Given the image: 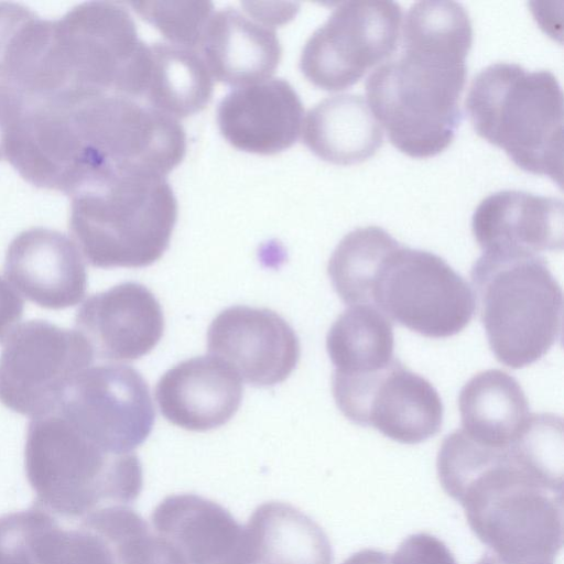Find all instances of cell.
<instances>
[{
    "label": "cell",
    "instance_id": "6da1fadb",
    "mask_svg": "<svg viewBox=\"0 0 564 564\" xmlns=\"http://www.w3.org/2000/svg\"><path fill=\"white\" fill-rule=\"evenodd\" d=\"M401 28L402 51L368 77L367 104L399 151L426 159L453 142L459 124L473 26L457 2L420 1Z\"/></svg>",
    "mask_w": 564,
    "mask_h": 564
},
{
    "label": "cell",
    "instance_id": "7a4b0ae2",
    "mask_svg": "<svg viewBox=\"0 0 564 564\" xmlns=\"http://www.w3.org/2000/svg\"><path fill=\"white\" fill-rule=\"evenodd\" d=\"M145 135L138 104L120 94L67 90L28 97L6 160L29 183L74 196L134 165Z\"/></svg>",
    "mask_w": 564,
    "mask_h": 564
},
{
    "label": "cell",
    "instance_id": "3957f363",
    "mask_svg": "<svg viewBox=\"0 0 564 564\" xmlns=\"http://www.w3.org/2000/svg\"><path fill=\"white\" fill-rule=\"evenodd\" d=\"M436 470L471 531L498 557L553 564L563 546V488L533 474L510 446L481 444L462 429L443 440Z\"/></svg>",
    "mask_w": 564,
    "mask_h": 564
},
{
    "label": "cell",
    "instance_id": "277c9868",
    "mask_svg": "<svg viewBox=\"0 0 564 564\" xmlns=\"http://www.w3.org/2000/svg\"><path fill=\"white\" fill-rule=\"evenodd\" d=\"M177 202L165 176L126 170L72 196L69 230L97 268H143L167 249Z\"/></svg>",
    "mask_w": 564,
    "mask_h": 564
},
{
    "label": "cell",
    "instance_id": "5b68a950",
    "mask_svg": "<svg viewBox=\"0 0 564 564\" xmlns=\"http://www.w3.org/2000/svg\"><path fill=\"white\" fill-rule=\"evenodd\" d=\"M24 464L35 506L67 520L126 506L142 490V466L133 452H107L56 412L29 423Z\"/></svg>",
    "mask_w": 564,
    "mask_h": 564
},
{
    "label": "cell",
    "instance_id": "8992f818",
    "mask_svg": "<svg viewBox=\"0 0 564 564\" xmlns=\"http://www.w3.org/2000/svg\"><path fill=\"white\" fill-rule=\"evenodd\" d=\"M466 110L479 137L525 172L563 178V94L549 70L495 63L470 84Z\"/></svg>",
    "mask_w": 564,
    "mask_h": 564
},
{
    "label": "cell",
    "instance_id": "52a82bcc",
    "mask_svg": "<svg viewBox=\"0 0 564 564\" xmlns=\"http://www.w3.org/2000/svg\"><path fill=\"white\" fill-rule=\"evenodd\" d=\"M480 319L499 362L520 369L560 338L563 292L544 258L484 252L470 272Z\"/></svg>",
    "mask_w": 564,
    "mask_h": 564
},
{
    "label": "cell",
    "instance_id": "ba28073f",
    "mask_svg": "<svg viewBox=\"0 0 564 564\" xmlns=\"http://www.w3.org/2000/svg\"><path fill=\"white\" fill-rule=\"evenodd\" d=\"M149 45L129 11L117 2L90 1L53 20L41 91H109L141 100Z\"/></svg>",
    "mask_w": 564,
    "mask_h": 564
},
{
    "label": "cell",
    "instance_id": "9c48e42d",
    "mask_svg": "<svg viewBox=\"0 0 564 564\" xmlns=\"http://www.w3.org/2000/svg\"><path fill=\"white\" fill-rule=\"evenodd\" d=\"M370 305L430 338L460 333L475 313L468 283L441 257L398 243L377 271Z\"/></svg>",
    "mask_w": 564,
    "mask_h": 564
},
{
    "label": "cell",
    "instance_id": "30bf717a",
    "mask_svg": "<svg viewBox=\"0 0 564 564\" xmlns=\"http://www.w3.org/2000/svg\"><path fill=\"white\" fill-rule=\"evenodd\" d=\"M95 354L78 332L32 319L17 326L0 354V402L33 417L56 410Z\"/></svg>",
    "mask_w": 564,
    "mask_h": 564
},
{
    "label": "cell",
    "instance_id": "8fae6325",
    "mask_svg": "<svg viewBox=\"0 0 564 564\" xmlns=\"http://www.w3.org/2000/svg\"><path fill=\"white\" fill-rule=\"evenodd\" d=\"M401 22L402 10L393 1L343 2L307 39L300 68L316 87L346 89L393 54Z\"/></svg>",
    "mask_w": 564,
    "mask_h": 564
},
{
    "label": "cell",
    "instance_id": "7c38bea8",
    "mask_svg": "<svg viewBox=\"0 0 564 564\" xmlns=\"http://www.w3.org/2000/svg\"><path fill=\"white\" fill-rule=\"evenodd\" d=\"M332 392L349 421L372 426L402 444L422 443L437 434L443 424L444 409L436 389L395 358L373 372L334 371Z\"/></svg>",
    "mask_w": 564,
    "mask_h": 564
},
{
    "label": "cell",
    "instance_id": "4fadbf2b",
    "mask_svg": "<svg viewBox=\"0 0 564 564\" xmlns=\"http://www.w3.org/2000/svg\"><path fill=\"white\" fill-rule=\"evenodd\" d=\"M54 412L113 454L139 447L150 435L155 417L147 381L134 368L119 364L85 369Z\"/></svg>",
    "mask_w": 564,
    "mask_h": 564
},
{
    "label": "cell",
    "instance_id": "5bb4252c",
    "mask_svg": "<svg viewBox=\"0 0 564 564\" xmlns=\"http://www.w3.org/2000/svg\"><path fill=\"white\" fill-rule=\"evenodd\" d=\"M207 348L256 387L283 382L301 355L299 338L283 317L268 308L243 305L228 307L213 319Z\"/></svg>",
    "mask_w": 564,
    "mask_h": 564
},
{
    "label": "cell",
    "instance_id": "9a60e30c",
    "mask_svg": "<svg viewBox=\"0 0 564 564\" xmlns=\"http://www.w3.org/2000/svg\"><path fill=\"white\" fill-rule=\"evenodd\" d=\"M75 326L98 358L131 361L159 344L164 316L147 286L123 282L89 296L77 310Z\"/></svg>",
    "mask_w": 564,
    "mask_h": 564
},
{
    "label": "cell",
    "instance_id": "2e32d148",
    "mask_svg": "<svg viewBox=\"0 0 564 564\" xmlns=\"http://www.w3.org/2000/svg\"><path fill=\"white\" fill-rule=\"evenodd\" d=\"M151 521L184 564H257L247 528L215 501L170 495L155 507Z\"/></svg>",
    "mask_w": 564,
    "mask_h": 564
},
{
    "label": "cell",
    "instance_id": "e0dca14e",
    "mask_svg": "<svg viewBox=\"0 0 564 564\" xmlns=\"http://www.w3.org/2000/svg\"><path fill=\"white\" fill-rule=\"evenodd\" d=\"M3 272L29 301L48 310L78 304L87 289L82 254L65 234L34 227L10 242Z\"/></svg>",
    "mask_w": 564,
    "mask_h": 564
},
{
    "label": "cell",
    "instance_id": "ac0fdd59",
    "mask_svg": "<svg viewBox=\"0 0 564 564\" xmlns=\"http://www.w3.org/2000/svg\"><path fill=\"white\" fill-rule=\"evenodd\" d=\"M302 101L282 78H268L239 86L219 102L217 122L234 148L270 155L296 141L303 122Z\"/></svg>",
    "mask_w": 564,
    "mask_h": 564
},
{
    "label": "cell",
    "instance_id": "d6986e66",
    "mask_svg": "<svg viewBox=\"0 0 564 564\" xmlns=\"http://www.w3.org/2000/svg\"><path fill=\"white\" fill-rule=\"evenodd\" d=\"M471 230L486 253L538 256L562 250L563 203L522 191H500L479 203Z\"/></svg>",
    "mask_w": 564,
    "mask_h": 564
},
{
    "label": "cell",
    "instance_id": "ffe728a7",
    "mask_svg": "<svg viewBox=\"0 0 564 564\" xmlns=\"http://www.w3.org/2000/svg\"><path fill=\"white\" fill-rule=\"evenodd\" d=\"M242 391L241 379L230 366L214 356H199L169 369L155 386V400L170 423L205 432L236 414Z\"/></svg>",
    "mask_w": 564,
    "mask_h": 564
},
{
    "label": "cell",
    "instance_id": "44dd1931",
    "mask_svg": "<svg viewBox=\"0 0 564 564\" xmlns=\"http://www.w3.org/2000/svg\"><path fill=\"white\" fill-rule=\"evenodd\" d=\"M198 52L214 78L238 87L270 78L282 57L274 26L231 7L212 14Z\"/></svg>",
    "mask_w": 564,
    "mask_h": 564
},
{
    "label": "cell",
    "instance_id": "7402d4cb",
    "mask_svg": "<svg viewBox=\"0 0 564 564\" xmlns=\"http://www.w3.org/2000/svg\"><path fill=\"white\" fill-rule=\"evenodd\" d=\"M301 130L315 155L337 165L365 162L383 142L382 128L367 101L352 94L321 100L308 110Z\"/></svg>",
    "mask_w": 564,
    "mask_h": 564
},
{
    "label": "cell",
    "instance_id": "603a6c76",
    "mask_svg": "<svg viewBox=\"0 0 564 564\" xmlns=\"http://www.w3.org/2000/svg\"><path fill=\"white\" fill-rule=\"evenodd\" d=\"M458 408L462 430L473 440L495 447L510 446L532 414L520 383L499 369L471 377L459 392Z\"/></svg>",
    "mask_w": 564,
    "mask_h": 564
},
{
    "label": "cell",
    "instance_id": "cb8c5ba5",
    "mask_svg": "<svg viewBox=\"0 0 564 564\" xmlns=\"http://www.w3.org/2000/svg\"><path fill=\"white\" fill-rule=\"evenodd\" d=\"M246 528L257 564H333L324 530L289 503L260 505Z\"/></svg>",
    "mask_w": 564,
    "mask_h": 564
},
{
    "label": "cell",
    "instance_id": "d4e9b609",
    "mask_svg": "<svg viewBox=\"0 0 564 564\" xmlns=\"http://www.w3.org/2000/svg\"><path fill=\"white\" fill-rule=\"evenodd\" d=\"M213 89V76L198 51L172 43L149 45L143 102L178 120L202 111Z\"/></svg>",
    "mask_w": 564,
    "mask_h": 564
},
{
    "label": "cell",
    "instance_id": "484cf974",
    "mask_svg": "<svg viewBox=\"0 0 564 564\" xmlns=\"http://www.w3.org/2000/svg\"><path fill=\"white\" fill-rule=\"evenodd\" d=\"M335 371L368 373L393 359L394 335L390 319L371 305H351L333 323L326 337Z\"/></svg>",
    "mask_w": 564,
    "mask_h": 564
},
{
    "label": "cell",
    "instance_id": "4316f807",
    "mask_svg": "<svg viewBox=\"0 0 564 564\" xmlns=\"http://www.w3.org/2000/svg\"><path fill=\"white\" fill-rule=\"evenodd\" d=\"M53 20L29 8L0 2V82L34 95L47 54Z\"/></svg>",
    "mask_w": 564,
    "mask_h": 564
},
{
    "label": "cell",
    "instance_id": "83f0119b",
    "mask_svg": "<svg viewBox=\"0 0 564 564\" xmlns=\"http://www.w3.org/2000/svg\"><path fill=\"white\" fill-rule=\"evenodd\" d=\"M399 242L377 226L348 232L333 251L327 272L347 305H370L372 284L387 253Z\"/></svg>",
    "mask_w": 564,
    "mask_h": 564
},
{
    "label": "cell",
    "instance_id": "f1b7e54d",
    "mask_svg": "<svg viewBox=\"0 0 564 564\" xmlns=\"http://www.w3.org/2000/svg\"><path fill=\"white\" fill-rule=\"evenodd\" d=\"M79 525L64 529L57 519L45 527L37 546V564H120L115 544L91 512Z\"/></svg>",
    "mask_w": 564,
    "mask_h": 564
},
{
    "label": "cell",
    "instance_id": "f546056e",
    "mask_svg": "<svg viewBox=\"0 0 564 564\" xmlns=\"http://www.w3.org/2000/svg\"><path fill=\"white\" fill-rule=\"evenodd\" d=\"M112 540L120 564H184L176 550L127 506L93 511Z\"/></svg>",
    "mask_w": 564,
    "mask_h": 564
},
{
    "label": "cell",
    "instance_id": "4dcf8cb0",
    "mask_svg": "<svg viewBox=\"0 0 564 564\" xmlns=\"http://www.w3.org/2000/svg\"><path fill=\"white\" fill-rule=\"evenodd\" d=\"M521 463L547 482L563 488V423L553 413H532L510 445Z\"/></svg>",
    "mask_w": 564,
    "mask_h": 564
},
{
    "label": "cell",
    "instance_id": "1f68e13d",
    "mask_svg": "<svg viewBox=\"0 0 564 564\" xmlns=\"http://www.w3.org/2000/svg\"><path fill=\"white\" fill-rule=\"evenodd\" d=\"M130 6L172 44L196 51L214 9L210 1H134Z\"/></svg>",
    "mask_w": 564,
    "mask_h": 564
},
{
    "label": "cell",
    "instance_id": "d6a6232c",
    "mask_svg": "<svg viewBox=\"0 0 564 564\" xmlns=\"http://www.w3.org/2000/svg\"><path fill=\"white\" fill-rule=\"evenodd\" d=\"M391 564H456V561L443 541L429 533H416L402 541Z\"/></svg>",
    "mask_w": 564,
    "mask_h": 564
},
{
    "label": "cell",
    "instance_id": "836d02e7",
    "mask_svg": "<svg viewBox=\"0 0 564 564\" xmlns=\"http://www.w3.org/2000/svg\"><path fill=\"white\" fill-rule=\"evenodd\" d=\"M28 96L20 89L0 82V161L7 158L9 139L20 121Z\"/></svg>",
    "mask_w": 564,
    "mask_h": 564
},
{
    "label": "cell",
    "instance_id": "e575fe53",
    "mask_svg": "<svg viewBox=\"0 0 564 564\" xmlns=\"http://www.w3.org/2000/svg\"><path fill=\"white\" fill-rule=\"evenodd\" d=\"M24 311L23 300L0 276V341H2L21 319Z\"/></svg>",
    "mask_w": 564,
    "mask_h": 564
},
{
    "label": "cell",
    "instance_id": "d590c367",
    "mask_svg": "<svg viewBox=\"0 0 564 564\" xmlns=\"http://www.w3.org/2000/svg\"><path fill=\"white\" fill-rule=\"evenodd\" d=\"M341 564H391V557L384 552L365 549L354 553Z\"/></svg>",
    "mask_w": 564,
    "mask_h": 564
},
{
    "label": "cell",
    "instance_id": "8d00e7d4",
    "mask_svg": "<svg viewBox=\"0 0 564 564\" xmlns=\"http://www.w3.org/2000/svg\"><path fill=\"white\" fill-rule=\"evenodd\" d=\"M476 564H507L500 557L494 554L482 556Z\"/></svg>",
    "mask_w": 564,
    "mask_h": 564
}]
</instances>
